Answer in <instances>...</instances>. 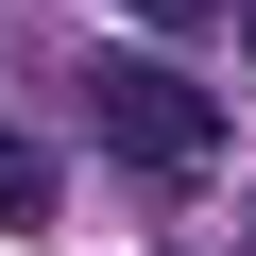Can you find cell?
I'll list each match as a JSON object with an SVG mask.
<instances>
[{
	"label": "cell",
	"instance_id": "obj_1",
	"mask_svg": "<svg viewBox=\"0 0 256 256\" xmlns=\"http://www.w3.org/2000/svg\"><path fill=\"white\" fill-rule=\"evenodd\" d=\"M86 120H102L137 171H205V154H222V102H205L171 52H86Z\"/></svg>",
	"mask_w": 256,
	"mask_h": 256
},
{
	"label": "cell",
	"instance_id": "obj_3",
	"mask_svg": "<svg viewBox=\"0 0 256 256\" xmlns=\"http://www.w3.org/2000/svg\"><path fill=\"white\" fill-rule=\"evenodd\" d=\"M239 52H256V0H239Z\"/></svg>",
	"mask_w": 256,
	"mask_h": 256
},
{
	"label": "cell",
	"instance_id": "obj_2",
	"mask_svg": "<svg viewBox=\"0 0 256 256\" xmlns=\"http://www.w3.org/2000/svg\"><path fill=\"white\" fill-rule=\"evenodd\" d=\"M102 18H137L154 52H188V34H239V0H102Z\"/></svg>",
	"mask_w": 256,
	"mask_h": 256
}]
</instances>
